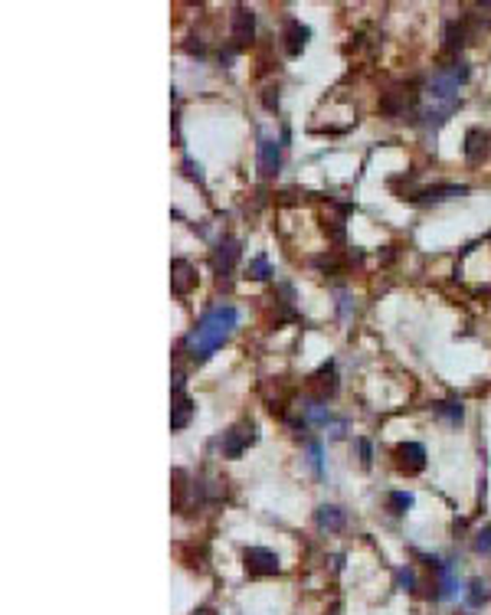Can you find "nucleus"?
Returning <instances> with one entry per match:
<instances>
[{
  "instance_id": "nucleus-29",
  "label": "nucleus",
  "mask_w": 491,
  "mask_h": 615,
  "mask_svg": "<svg viewBox=\"0 0 491 615\" xmlns=\"http://www.w3.org/2000/svg\"><path fill=\"white\" fill-rule=\"evenodd\" d=\"M193 615H213V612H210V609H200V612H193Z\"/></svg>"
},
{
  "instance_id": "nucleus-12",
  "label": "nucleus",
  "mask_w": 491,
  "mask_h": 615,
  "mask_svg": "<svg viewBox=\"0 0 491 615\" xmlns=\"http://www.w3.org/2000/svg\"><path fill=\"white\" fill-rule=\"evenodd\" d=\"M488 151H491V131L468 128V134H465V161L475 167V164H482L488 157Z\"/></svg>"
},
{
  "instance_id": "nucleus-22",
  "label": "nucleus",
  "mask_w": 491,
  "mask_h": 615,
  "mask_svg": "<svg viewBox=\"0 0 491 615\" xmlns=\"http://www.w3.org/2000/svg\"><path fill=\"white\" fill-rule=\"evenodd\" d=\"M269 262H265V259H253V262H249V278H269Z\"/></svg>"
},
{
  "instance_id": "nucleus-3",
  "label": "nucleus",
  "mask_w": 491,
  "mask_h": 615,
  "mask_svg": "<svg viewBox=\"0 0 491 615\" xmlns=\"http://www.w3.org/2000/svg\"><path fill=\"white\" fill-rule=\"evenodd\" d=\"M243 567L249 576H275L279 573V557H275L272 550L265 547H246L243 550Z\"/></svg>"
},
{
  "instance_id": "nucleus-15",
  "label": "nucleus",
  "mask_w": 491,
  "mask_h": 615,
  "mask_svg": "<svg viewBox=\"0 0 491 615\" xmlns=\"http://www.w3.org/2000/svg\"><path fill=\"white\" fill-rule=\"evenodd\" d=\"M190 419H193V399L184 396V393H174V399H170V429L190 426Z\"/></svg>"
},
{
  "instance_id": "nucleus-17",
  "label": "nucleus",
  "mask_w": 491,
  "mask_h": 615,
  "mask_svg": "<svg viewBox=\"0 0 491 615\" xmlns=\"http://www.w3.org/2000/svg\"><path fill=\"white\" fill-rule=\"evenodd\" d=\"M312 387H314V393H318V399H328L338 393V377H334V367H331V363H324V367L314 373Z\"/></svg>"
},
{
  "instance_id": "nucleus-5",
  "label": "nucleus",
  "mask_w": 491,
  "mask_h": 615,
  "mask_svg": "<svg viewBox=\"0 0 491 615\" xmlns=\"http://www.w3.org/2000/svg\"><path fill=\"white\" fill-rule=\"evenodd\" d=\"M236 262H239V242H236V239H233V236L219 239V242H217V249H213V256H210V265H213V272L219 275V282L233 275V268H236Z\"/></svg>"
},
{
  "instance_id": "nucleus-26",
  "label": "nucleus",
  "mask_w": 491,
  "mask_h": 615,
  "mask_svg": "<svg viewBox=\"0 0 491 615\" xmlns=\"http://www.w3.org/2000/svg\"><path fill=\"white\" fill-rule=\"evenodd\" d=\"M357 448H360V462H364V465L374 462V458H370L374 452H370V442H367V439H357Z\"/></svg>"
},
{
  "instance_id": "nucleus-11",
  "label": "nucleus",
  "mask_w": 491,
  "mask_h": 615,
  "mask_svg": "<svg viewBox=\"0 0 491 615\" xmlns=\"http://www.w3.org/2000/svg\"><path fill=\"white\" fill-rule=\"evenodd\" d=\"M308 37H312V30L305 27L302 20H295L288 17L285 20V27H282V46L288 56H298L305 46H308Z\"/></svg>"
},
{
  "instance_id": "nucleus-27",
  "label": "nucleus",
  "mask_w": 491,
  "mask_h": 615,
  "mask_svg": "<svg viewBox=\"0 0 491 615\" xmlns=\"http://www.w3.org/2000/svg\"><path fill=\"white\" fill-rule=\"evenodd\" d=\"M184 171H187L193 180H200V167H197V164H193V161H184Z\"/></svg>"
},
{
  "instance_id": "nucleus-20",
  "label": "nucleus",
  "mask_w": 491,
  "mask_h": 615,
  "mask_svg": "<svg viewBox=\"0 0 491 615\" xmlns=\"http://www.w3.org/2000/svg\"><path fill=\"white\" fill-rule=\"evenodd\" d=\"M387 507L393 514H407L409 507H413V494H407V491H393L387 498Z\"/></svg>"
},
{
  "instance_id": "nucleus-28",
  "label": "nucleus",
  "mask_w": 491,
  "mask_h": 615,
  "mask_svg": "<svg viewBox=\"0 0 491 615\" xmlns=\"http://www.w3.org/2000/svg\"><path fill=\"white\" fill-rule=\"evenodd\" d=\"M478 10H482V13H488V17H491V4H478Z\"/></svg>"
},
{
  "instance_id": "nucleus-10",
  "label": "nucleus",
  "mask_w": 491,
  "mask_h": 615,
  "mask_svg": "<svg viewBox=\"0 0 491 615\" xmlns=\"http://www.w3.org/2000/svg\"><path fill=\"white\" fill-rule=\"evenodd\" d=\"M197 288V268L187 259H174L170 262V292L174 294H190Z\"/></svg>"
},
{
  "instance_id": "nucleus-21",
  "label": "nucleus",
  "mask_w": 491,
  "mask_h": 615,
  "mask_svg": "<svg viewBox=\"0 0 491 615\" xmlns=\"http://www.w3.org/2000/svg\"><path fill=\"white\" fill-rule=\"evenodd\" d=\"M485 599H488V596H485V586H482V583H478V579H475L472 586H468V606H472V609H478V606H482V602H485Z\"/></svg>"
},
{
  "instance_id": "nucleus-18",
  "label": "nucleus",
  "mask_w": 491,
  "mask_h": 615,
  "mask_svg": "<svg viewBox=\"0 0 491 615\" xmlns=\"http://www.w3.org/2000/svg\"><path fill=\"white\" fill-rule=\"evenodd\" d=\"M433 413L439 419H445L449 426H459V422H462V416H465L462 403H455V399H439V403H433Z\"/></svg>"
},
{
  "instance_id": "nucleus-4",
  "label": "nucleus",
  "mask_w": 491,
  "mask_h": 615,
  "mask_svg": "<svg viewBox=\"0 0 491 615\" xmlns=\"http://www.w3.org/2000/svg\"><path fill=\"white\" fill-rule=\"evenodd\" d=\"M253 442H255V422L253 419H243V422H236V426L223 436V455H227V458H239Z\"/></svg>"
},
{
  "instance_id": "nucleus-16",
  "label": "nucleus",
  "mask_w": 491,
  "mask_h": 615,
  "mask_svg": "<svg viewBox=\"0 0 491 615\" xmlns=\"http://www.w3.org/2000/svg\"><path fill=\"white\" fill-rule=\"evenodd\" d=\"M314 524H318V530L334 533V530L344 527V511H340V507H334V504H321V507L314 511Z\"/></svg>"
},
{
  "instance_id": "nucleus-1",
  "label": "nucleus",
  "mask_w": 491,
  "mask_h": 615,
  "mask_svg": "<svg viewBox=\"0 0 491 615\" xmlns=\"http://www.w3.org/2000/svg\"><path fill=\"white\" fill-rule=\"evenodd\" d=\"M468 79V66L465 63H452V66H442L419 92V122L426 128H439L455 115L459 102H462V82Z\"/></svg>"
},
{
  "instance_id": "nucleus-25",
  "label": "nucleus",
  "mask_w": 491,
  "mask_h": 615,
  "mask_svg": "<svg viewBox=\"0 0 491 615\" xmlns=\"http://www.w3.org/2000/svg\"><path fill=\"white\" fill-rule=\"evenodd\" d=\"M308 455H312V465H314V472L321 474V445L312 442V448H308Z\"/></svg>"
},
{
  "instance_id": "nucleus-6",
  "label": "nucleus",
  "mask_w": 491,
  "mask_h": 615,
  "mask_svg": "<svg viewBox=\"0 0 491 615\" xmlns=\"http://www.w3.org/2000/svg\"><path fill=\"white\" fill-rule=\"evenodd\" d=\"M255 164H259V174L262 177H275L279 167H282V144L275 138H259V148H255Z\"/></svg>"
},
{
  "instance_id": "nucleus-13",
  "label": "nucleus",
  "mask_w": 491,
  "mask_h": 615,
  "mask_svg": "<svg viewBox=\"0 0 491 615\" xmlns=\"http://www.w3.org/2000/svg\"><path fill=\"white\" fill-rule=\"evenodd\" d=\"M468 193V187H462V183H439V187H426V190H416L413 203H445V200H459Z\"/></svg>"
},
{
  "instance_id": "nucleus-24",
  "label": "nucleus",
  "mask_w": 491,
  "mask_h": 615,
  "mask_svg": "<svg viewBox=\"0 0 491 615\" xmlns=\"http://www.w3.org/2000/svg\"><path fill=\"white\" fill-rule=\"evenodd\" d=\"M397 583H400V586H403V589H407V593H409V589L416 586V576H413V573H409V569H400V573H397Z\"/></svg>"
},
{
  "instance_id": "nucleus-9",
  "label": "nucleus",
  "mask_w": 491,
  "mask_h": 615,
  "mask_svg": "<svg viewBox=\"0 0 491 615\" xmlns=\"http://www.w3.org/2000/svg\"><path fill=\"white\" fill-rule=\"evenodd\" d=\"M229 33H233V43H236V46L253 43V37H255V13L253 10L249 7L233 10V17H229Z\"/></svg>"
},
{
  "instance_id": "nucleus-23",
  "label": "nucleus",
  "mask_w": 491,
  "mask_h": 615,
  "mask_svg": "<svg viewBox=\"0 0 491 615\" xmlns=\"http://www.w3.org/2000/svg\"><path fill=\"white\" fill-rule=\"evenodd\" d=\"M475 550H478V553H485V557H491V527H485L482 533H478V540H475Z\"/></svg>"
},
{
  "instance_id": "nucleus-8",
  "label": "nucleus",
  "mask_w": 491,
  "mask_h": 615,
  "mask_svg": "<svg viewBox=\"0 0 491 615\" xmlns=\"http://www.w3.org/2000/svg\"><path fill=\"white\" fill-rule=\"evenodd\" d=\"M416 98H419V95L409 92L407 86L390 89V92H383V98H380V115H387V118H400V115H407V108H413Z\"/></svg>"
},
{
  "instance_id": "nucleus-14",
  "label": "nucleus",
  "mask_w": 491,
  "mask_h": 615,
  "mask_svg": "<svg viewBox=\"0 0 491 615\" xmlns=\"http://www.w3.org/2000/svg\"><path fill=\"white\" fill-rule=\"evenodd\" d=\"M465 39H468V23L465 20H449L442 30V49L445 53H459V49L465 46Z\"/></svg>"
},
{
  "instance_id": "nucleus-7",
  "label": "nucleus",
  "mask_w": 491,
  "mask_h": 615,
  "mask_svg": "<svg viewBox=\"0 0 491 615\" xmlns=\"http://www.w3.org/2000/svg\"><path fill=\"white\" fill-rule=\"evenodd\" d=\"M393 458L403 474H419L426 468V448L419 442H400L393 448Z\"/></svg>"
},
{
  "instance_id": "nucleus-19",
  "label": "nucleus",
  "mask_w": 491,
  "mask_h": 615,
  "mask_svg": "<svg viewBox=\"0 0 491 615\" xmlns=\"http://www.w3.org/2000/svg\"><path fill=\"white\" fill-rule=\"evenodd\" d=\"M305 419H308V422H318V426H328L331 413H328V406H324V399H312V403L305 406Z\"/></svg>"
},
{
  "instance_id": "nucleus-2",
  "label": "nucleus",
  "mask_w": 491,
  "mask_h": 615,
  "mask_svg": "<svg viewBox=\"0 0 491 615\" xmlns=\"http://www.w3.org/2000/svg\"><path fill=\"white\" fill-rule=\"evenodd\" d=\"M236 321H239V314H236V308H233V304H219V308L207 311L197 321V328L190 331V337H187L190 357H193V360H210L213 354H217L219 344L233 334Z\"/></svg>"
}]
</instances>
